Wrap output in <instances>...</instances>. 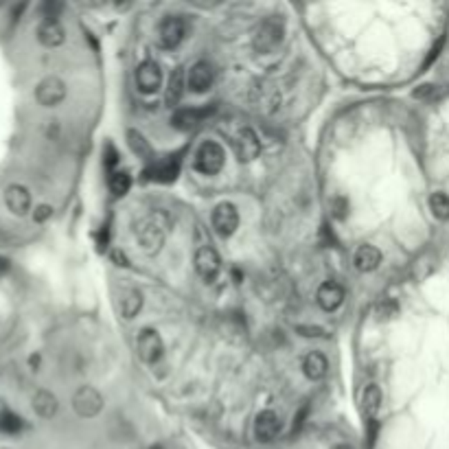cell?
I'll return each instance as SVG.
<instances>
[{
	"label": "cell",
	"instance_id": "cell-13",
	"mask_svg": "<svg viewBox=\"0 0 449 449\" xmlns=\"http://www.w3.org/2000/svg\"><path fill=\"white\" fill-rule=\"evenodd\" d=\"M160 83H162V70L156 61H143L136 68V86L141 88V92L152 94L160 88Z\"/></svg>",
	"mask_w": 449,
	"mask_h": 449
},
{
	"label": "cell",
	"instance_id": "cell-27",
	"mask_svg": "<svg viewBox=\"0 0 449 449\" xmlns=\"http://www.w3.org/2000/svg\"><path fill=\"white\" fill-rule=\"evenodd\" d=\"M430 208L436 219H449V195L434 193L430 197Z\"/></svg>",
	"mask_w": 449,
	"mask_h": 449
},
{
	"label": "cell",
	"instance_id": "cell-24",
	"mask_svg": "<svg viewBox=\"0 0 449 449\" xmlns=\"http://www.w3.org/2000/svg\"><path fill=\"white\" fill-rule=\"evenodd\" d=\"M141 307H143V294L139 290H128L126 294L121 296V314H123V318L132 320L141 311Z\"/></svg>",
	"mask_w": 449,
	"mask_h": 449
},
{
	"label": "cell",
	"instance_id": "cell-30",
	"mask_svg": "<svg viewBox=\"0 0 449 449\" xmlns=\"http://www.w3.org/2000/svg\"><path fill=\"white\" fill-rule=\"evenodd\" d=\"M61 11H64V5L61 3H44L42 5V14L46 20H57Z\"/></svg>",
	"mask_w": 449,
	"mask_h": 449
},
{
	"label": "cell",
	"instance_id": "cell-14",
	"mask_svg": "<svg viewBox=\"0 0 449 449\" xmlns=\"http://www.w3.org/2000/svg\"><path fill=\"white\" fill-rule=\"evenodd\" d=\"M316 298H318V305L324 311H335L344 303V290H342V285H338L335 281H327L318 288Z\"/></svg>",
	"mask_w": 449,
	"mask_h": 449
},
{
	"label": "cell",
	"instance_id": "cell-36",
	"mask_svg": "<svg viewBox=\"0 0 449 449\" xmlns=\"http://www.w3.org/2000/svg\"><path fill=\"white\" fill-rule=\"evenodd\" d=\"M29 366H31L33 370L40 368V355H37V353H35V355H31V357H29Z\"/></svg>",
	"mask_w": 449,
	"mask_h": 449
},
{
	"label": "cell",
	"instance_id": "cell-39",
	"mask_svg": "<svg viewBox=\"0 0 449 449\" xmlns=\"http://www.w3.org/2000/svg\"><path fill=\"white\" fill-rule=\"evenodd\" d=\"M149 449H162L160 445H154V447H149Z\"/></svg>",
	"mask_w": 449,
	"mask_h": 449
},
{
	"label": "cell",
	"instance_id": "cell-20",
	"mask_svg": "<svg viewBox=\"0 0 449 449\" xmlns=\"http://www.w3.org/2000/svg\"><path fill=\"white\" fill-rule=\"evenodd\" d=\"M327 368H329L327 357H324L322 353H318V351H311V353L305 357V361H303V372H305V375H307L311 381L322 379L324 375H327Z\"/></svg>",
	"mask_w": 449,
	"mask_h": 449
},
{
	"label": "cell",
	"instance_id": "cell-9",
	"mask_svg": "<svg viewBox=\"0 0 449 449\" xmlns=\"http://www.w3.org/2000/svg\"><path fill=\"white\" fill-rule=\"evenodd\" d=\"M232 145H235V152L239 156V160L250 162L261 154V141L259 136L250 130V128H241L232 136Z\"/></svg>",
	"mask_w": 449,
	"mask_h": 449
},
{
	"label": "cell",
	"instance_id": "cell-10",
	"mask_svg": "<svg viewBox=\"0 0 449 449\" xmlns=\"http://www.w3.org/2000/svg\"><path fill=\"white\" fill-rule=\"evenodd\" d=\"M158 33H160L162 46H165V48H176L184 40V35H186V22L180 16H169V18L162 20Z\"/></svg>",
	"mask_w": 449,
	"mask_h": 449
},
{
	"label": "cell",
	"instance_id": "cell-34",
	"mask_svg": "<svg viewBox=\"0 0 449 449\" xmlns=\"http://www.w3.org/2000/svg\"><path fill=\"white\" fill-rule=\"evenodd\" d=\"M307 415H309V406H303L301 410H298V415L294 417V434H296V432H301V428L305 426Z\"/></svg>",
	"mask_w": 449,
	"mask_h": 449
},
{
	"label": "cell",
	"instance_id": "cell-11",
	"mask_svg": "<svg viewBox=\"0 0 449 449\" xmlns=\"http://www.w3.org/2000/svg\"><path fill=\"white\" fill-rule=\"evenodd\" d=\"M281 432V419L277 412L272 410H263V412L257 415L255 421V436L259 443H272Z\"/></svg>",
	"mask_w": 449,
	"mask_h": 449
},
{
	"label": "cell",
	"instance_id": "cell-29",
	"mask_svg": "<svg viewBox=\"0 0 449 449\" xmlns=\"http://www.w3.org/2000/svg\"><path fill=\"white\" fill-rule=\"evenodd\" d=\"M375 314L379 320H392L395 316H399V305H397V301H392V298H386L383 303H379Z\"/></svg>",
	"mask_w": 449,
	"mask_h": 449
},
{
	"label": "cell",
	"instance_id": "cell-5",
	"mask_svg": "<svg viewBox=\"0 0 449 449\" xmlns=\"http://www.w3.org/2000/svg\"><path fill=\"white\" fill-rule=\"evenodd\" d=\"M195 270L197 274L202 277L206 283L210 281H215L217 279V274L221 272V259L217 255V250L210 243H204V246H199L197 250H195Z\"/></svg>",
	"mask_w": 449,
	"mask_h": 449
},
{
	"label": "cell",
	"instance_id": "cell-15",
	"mask_svg": "<svg viewBox=\"0 0 449 449\" xmlns=\"http://www.w3.org/2000/svg\"><path fill=\"white\" fill-rule=\"evenodd\" d=\"M215 112V108H202V110H178L176 114L171 117V123L178 130H193L199 123H204Z\"/></svg>",
	"mask_w": 449,
	"mask_h": 449
},
{
	"label": "cell",
	"instance_id": "cell-21",
	"mask_svg": "<svg viewBox=\"0 0 449 449\" xmlns=\"http://www.w3.org/2000/svg\"><path fill=\"white\" fill-rule=\"evenodd\" d=\"M178 171H180L178 162L165 160V162H158V165H154V167H149L147 176L152 180H158V182H173L178 178Z\"/></svg>",
	"mask_w": 449,
	"mask_h": 449
},
{
	"label": "cell",
	"instance_id": "cell-35",
	"mask_svg": "<svg viewBox=\"0 0 449 449\" xmlns=\"http://www.w3.org/2000/svg\"><path fill=\"white\" fill-rule=\"evenodd\" d=\"M112 257H114V261H117V266H123V268H126V266H128V259H126V255H123V252H119V250H114V252H112Z\"/></svg>",
	"mask_w": 449,
	"mask_h": 449
},
{
	"label": "cell",
	"instance_id": "cell-17",
	"mask_svg": "<svg viewBox=\"0 0 449 449\" xmlns=\"http://www.w3.org/2000/svg\"><path fill=\"white\" fill-rule=\"evenodd\" d=\"M37 40H40V44H44L48 48H55L59 44H64L66 31L57 20H44L40 27H37Z\"/></svg>",
	"mask_w": 449,
	"mask_h": 449
},
{
	"label": "cell",
	"instance_id": "cell-12",
	"mask_svg": "<svg viewBox=\"0 0 449 449\" xmlns=\"http://www.w3.org/2000/svg\"><path fill=\"white\" fill-rule=\"evenodd\" d=\"M5 204L14 215L24 217L31 210V193L22 184H9L5 191Z\"/></svg>",
	"mask_w": 449,
	"mask_h": 449
},
{
	"label": "cell",
	"instance_id": "cell-18",
	"mask_svg": "<svg viewBox=\"0 0 449 449\" xmlns=\"http://www.w3.org/2000/svg\"><path fill=\"white\" fill-rule=\"evenodd\" d=\"M353 263L359 272H372L377 270L381 263V252L379 248H375L372 243H364L357 248V252L353 257Z\"/></svg>",
	"mask_w": 449,
	"mask_h": 449
},
{
	"label": "cell",
	"instance_id": "cell-2",
	"mask_svg": "<svg viewBox=\"0 0 449 449\" xmlns=\"http://www.w3.org/2000/svg\"><path fill=\"white\" fill-rule=\"evenodd\" d=\"M283 35H285V22L277 16H272L268 20H263L259 24V29L255 33V48L257 53L261 55H268L274 53L283 42Z\"/></svg>",
	"mask_w": 449,
	"mask_h": 449
},
{
	"label": "cell",
	"instance_id": "cell-6",
	"mask_svg": "<svg viewBox=\"0 0 449 449\" xmlns=\"http://www.w3.org/2000/svg\"><path fill=\"white\" fill-rule=\"evenodd\" d=\"M210 221H213V230H215L219 237H223V239H226V237L235 235V230L239 228V213H237L235 204L221 202V204L215 206Z\"/></svg>",
	"mask_w": 449,
	"mask_h": 449
},
{
	"label": "cell",
	"instance_id": "cell-37",
	"mask_svg": "<svg viewBox=\"0 0 449 449\" xmlns=\"http://www.w3.org/2000/svg\"><path fill=\"white\" fill-rule=\"evenodd\" d=\"M5 272H9V261L5 257H0V274H5Z\"/></svg>",
	"mask_w": 449,
	"mask_h": 449
},
{
	"label": "cell",
	"instance_id": "cell-1",
	"mask_svg": "<svg viewBox=\"0 0 449 449\" xmlns=\"http://www.w3.org/2000/svg\"><path fill=\"white\" fill-rule=\"evenodd\" d=\"M167 226H169L167 213L156 210V213L139 228V241L147 255L160 252V248H162V243H165V237H167Z\"/></svg>",
	"mask_w": 449,
	"mask_h": 449
},
{
	"label": "cell",
	"instance_id": "cell-7",
	"mask_svg": "<svg viewBox=\"0 0 449 449\" xmlns=\"http://www.w3.org/2000/svg\"><path fill=\"white\" fill-rule=\"evenodd\" d=\"M35 99H37V103L44 108H55L66 99V83L59 77H46L37 83Z\"/></svg>",
	"mask_w": 449,
	"mask_h": 449
},
{
	"label": "cell",
	"instance_id": "cell-19",
	"mask_svg": "<svg viewBox=\"0 0 449 449\" xmlns=\"http://www.w3.org/2000/svg\"><path fill=\"white\" fill-rule=\"evenodd\" d=\"M31 403H33L35 415L42 417V419H53L57 415V408H59L57 397L51 390H37L31 399Z\"/></svg>",
	"mask_w": 449,
	"mask_h": 449
},
{
	"label": "cell",
	"instance_id": "cell-23",
	"mask_svg": "<svg viewBox=\"0 0 449 449\" xmlns=\"http://www.w3.org/2000/svg\"><path fill=\"white\" fill-rule=\"evenodd\" d=\"M182 94H184V72L182 68H176L169 77V86H167V106L176 108L180 103Z\"/></svg>",
	"mask_w": 449,
	"mask_h": 449
},
{
	"label": "cell",
	"instance_id": "cell-16",
	"mask_svg": "<svg viewBox=\"0 0 449 449\" xmlns=\"http://www.w3.org/2000/svg\"><path fill=\"white\" fill-rule=\"evenodd\" d=\"M186 86L193 92H206L210 86H213V70L206 64V61H197V64L191 66L189 70V79H186Z\"/></svg>",
	"mask_w": 449,
	"mask_h": 449
},
{
	"label": "cell",
	"instance_id": "cell-8",
	"mask_svg": "<svg viewBox=\"0 0 449 449\" xmlns=\"http://www.w3.org/2000/svg\"><path fill=\"white\" fill-rule=\"evenodd\" d=\"M162 348H165L162 346V338L154 329H143L139 338H136V351H139V357L145 364H156L162 357Z\"/></svg>",
	"mask_w": 449,
	"mask_h": 449
},
{
	"label": "cell",
	"instance_id": "cell-22",
	"mask_svg": "<svg viewBox=\"0 0 449 449\" xmlns=\"http://www.w3.org/2000/svg\"><path fill=\"white\" fill-rule=\"evenodd\" d=\"M128 145H130V149H132V152L139 156V158H143V160H154V149H152L149 141L145 139V136H143L139 130H130V132H128Z\"/></svg>",
	"mask_w": 449,
	"mask_h": 449
},
{
	"label": "cell",
	"instance_id": "cell-38",
	"mask_svg": "<svg viewBox=\"0 0 449 449\" xmlns=\"http://www.w3.org/2000/svg\"><path fill=\"white\" fill-rule=\"evenodd\" d=\"M331 449H353V447L346 445V443H340V445H335V447H331Z\"/></svg>",
	"mask_w": 449,
	"mask_h": 449
},
{
	"label": "cell",
	"instance_id": "cell-28",
	"mask_svg": "<svg viewBox=\"0 0 449 449\" xmlns=\"http://www.w3.org/2000/svg\"><path fill=\"white\" fill-rule=\"evenodd\" d=\"M0 430L7 434H18L22 430V419L14 412H9V410H5V412H0Z\"/></svg>",
	"mask_w": 449,
	"mask_h": 449
},
{
	"label": "cell",
	"instance_id": "cell-25",
	"mask_svg": "<svg viewBox=\"0 0 449 449\" xmlns=\"http://www.w3.org/2000/svg\"><path fill=\"white\" fill-rule=\"evenodd\" d=\"M361 403H364L366 415L375 417L379 410H381V388L377 383H370L368 388L364 390V397H361Z\"/></svg>",
	"mask_w": 449,
	"mask_h": 449
},
{
	"label": "cell",
	"instance_id": "cell-31",
	"mask_svg": "<svg viewBox=\"0 0 449 449\" xmlns=\"http://www.w3.org/2000/svg\"><path fill=\"white\" fill-rule=\"evenodd\" d=\"M53 215V208L48 206V204H40L35 210H33V219L37 221V223H42V221H46L48 217Z\"/></svg>",
	"mask_w": 449,
	"mask_h": 449
},
{
	"label": "cell",
	"instance_id": "cell-4",
	"mask_svg": "<svg viewBox=\"0 0 449 449\" xmlns=\"http://www.w3.org/2000/svg\"><path fill=\"white\" fill-rule=\"evenodd\" d=\"M72 410L81 419H92L103 410V397L92 386H81V388L72 395Z\"/></svg>",
	"mask_w": 449,
	"mask_h": 449
},
{
	"label": "cell",
	"instance_id": "cell-33",
	"mask_svg": "<svg viewBox=\"0 0 449 449\" xmlns=\"http://www.w3.org/2000/svg\"><path fill=\"white\" fill-rule=\"evenodd\" d=\"M103 158H106V167H108V169H112V167H114L117 162H119V154H117V149L112 147L110 143L106 145V154H103Z\"/></svg>",
	"mask_w": 449,
	"mask_h": 449
},
{
	"label": "cell",
	"instance_id": "cell-3",
	"mask_svg": "<svg viewBox=\"0 0 449 449\" xmlns=\"http://www.w3.org/2000/svg\"><path fill=\"white\" fill-rule=\"evenodd\" d=\"M223 162H226V152L223 147L215 141H206L199 145L197 154H195V169L206 173V176H215L223 169Z\"/></svg>",
	"mask_w": 449,
	"mask_h": 449
},
{
	"label": "cell",
	"instance_id": "cell-26",
	"mask_svg": "<svg viewBox=\"0 0 449 449\" xmlns=\"http://www.w3.org/2000/svg\"><path fill=\"white\" fill-rule=\"evenodd\" d=\"M130 186H132V178H130L128 171H114L110 176V191L114 193L117 197L128 195Z\"/></svg>",
	"mask_w": 449,
	"mask_h": 449
},
{
	"label": "cell",
	"instance_id": "cell-32",
	"mask_svg": "<svg viewBox=\"0 0 449 449\" xmlns=\"http://www.w3.org/2000/svg\"><path fill=\"white\" fill-rule=\"evenodd\" d=\"M296 331L305 338H324V331L320 327H303L301 324V327H296Z\"/></svg>",
	"mask_w": 449,
	"mask_h": 449
}]
</instances>
